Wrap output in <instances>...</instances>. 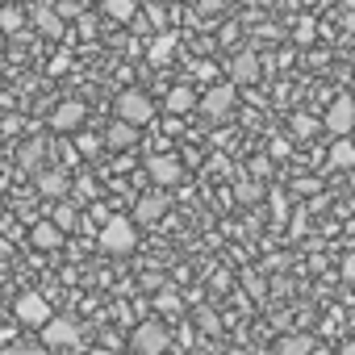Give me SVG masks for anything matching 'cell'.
<instances>
[{"label":"cell","instance_id":"obj_1","mask_svg":"<svg viewBox=\"0 0 355 355\" xmlns=\"http://www.w3.org/2000/svg\"><path fill=\"white\" fill-rule=\"evenodd\" d=\"M96 243H101V251H105V255H130V251L138 247V230H134V218H121V214H113V218L101 226Z\"/></svg>","mask_w":355,"mask_h":355},{"label":"cell","instance_id":"obj_2","mask_svg":"<svg viewBox=\"0 0 355 355\" xmlns=\"http://www.w3.org/2000/svg\"><path fill=\"white\" fill-rule=\"evenodd\" d=\"M130 347H134V355H167L171 334H167V326L159 318H146V322H138L130 330Z\"/></svg>","mask_w":355,"mask_h":355},{"label":"cell","instance_id":"obj_3","mask_svg":"<svg viewBox=\"0 0 355 355\" xmlns=\"http://www.w3.org/2000/svg\"><path fill=\"white\" fill-rule=\"evenodd\" d=\"M113 117L117 121H130V125H150L155 121V101L142 92V88H125L113 105Z\"/></svg>","mask_w":355,"mask_h":355},{"label":"cell","instance_id":"obj_4","mask_svg":"<svg viewBox=\"0 0 355 355\" xmlns=\"http://www.w3.org/2000/svg\"><path fill=\"white\" fill-rule=\"evenodd\" d=\"M322 125H326L334 138H351V134H355V96H351V92H338V96L330 101Z\"/></svg>","mask_w":355,"mask_h":355},{"label":"cell","instance_id":"obj_5","mask_svg":"<svg viewBox=\"0 0 355 355\" xmlns=\"http://www.w3.org/2000/svg\"><path fill=\"white\" fill-rule=\"evenodd\" d=\"M234 101H239V88H234L230 80H226V84H214V88L201 92V113L214 117V121H226L230 109H234Z\"/></svg>","mask_w":355,"mask_h":355},{"label":"cell","instance_id":"obj_6","mask_svg":"<svg viewBox=\"0 0 355 355\" xmlns=\"http://www.w3.org/2000/svg\"><path fill=\"white\" fill-rule=\"evenodd\" d=\"M146 175H150L155 189H171V184L184 180V163L175 159V155H150L146 159Z\"/></svg>","mask_w":355,"mask_h":355},{"label":"cell","instance_id":"obj_7","mask_svg":"<svg viewBox=\"0 0 355 355\" xmlns=\"http://www.w3.org/2000/svg\"><path fill=\"white\" fill-rule=\"evenodd\" d=\"M13 318L26 322V326H46L55 313H51V301H46L42 293H21L17 305H13Z\"/></svg>","mask_w":355,"mask_h":355},{"label":"cell","instance_id":"obj_8","mask_svg":"<svg viewBox=\"0 0 355 355\" xmlns=\"http://www.w3.org/2000/svg\"><path fill=\"white\" fill-rule=\"evenodd\" d=\"M88 121V105L84 101H63L55 113H51V130L55 134H80Z\"/></svg>","mask_w":355,"mask_h":355},{"label":"cell","instance_id":"obj_9","mask_svg":"<svg viewBox=\"0 0 355 355\" xmlns=\"http://www.w3.org/2000/svg\"><path fill=\"white\" fill-rule=\"evenodd\" d=\"M259 76H263V63H259L255 51H239V55L230 59V84H234V88H247V84H255Z\"/></svg>","mask_w":355,"mask_h":355},{"label":"cell","instance_id":"obj_10","mask_svg":"<svg viewBox=\"0 0 355 355\" xmlns=\"http://www.w3.org/2000/svg\"><path fill=\"white\" fill-rule=\"evenodd\" d=\"M42 338H46V347L67 351V347H76V343H80V326H76L71 318H51V322L42 326Z\"/></svg>","mask_w":355,"mask_h":355},{"label":"cell","instance_id":"obj_11","mask_svg":"<svg viewBox=\"0 0 355 355\" xmlns=\"http://www.w3.org/2000/svg\"><path fill=\"white\" fill-rule=\"evenodd\" d=\"M30 17H34V26H38V34H42V38H51V42H63V38H67V26H63L59 9H51V5H38Z\"/></svg>","mask_w":355,"mask_h":355},{"label":"cell","instance_id":"obj_12","mask_svg":"<svg viewBox=\"0 0 355 355\" xmlns=\"http://www.w3.org/2000/svg\"><path fill=\"white\" fill-rule=\"evenodd\" d=\"M163 214H167V197H163V189L142 193L138 205H134V222H159Z\"/></svg>","mask_w":355,"mask_h":355},{"label":"cell","instance_id":"obj_13","mask_svg":"<svg viewBox=\"0 0 355 355\" xmlns=\"http://www.w3.org/2000/svg\"><path fill=\"white\" fill-rule=\"evenodd\" d=\"M193 109H201V96H197L189 84L167 88V113H171V117H184V113H193Z\"/></svg>","mask_w":355,"mask_h":355},{"label":"cell","instance_id":"obj_14","mask_svg":"<svg viewBox=\"0 0 355 355\" xmlns=\"http://www.w3.org/2000/svg\"><path fill=\"white\" fill-rule=\"evenodd\" d=\"M30 243H34L38 251H59V247H63V230H59L51 218H42V222H34V230H30Z\"/></svg>","mask_w":355,"mask_h":355},{"label":"cell","instance_id":"obj_15","mask_svg":"<svg viewBox=\"0 0 355 355\" xmlns=\"http://www.w3.org/2000/svg\"><path fill=\"white\" fill-rule=\"evenodd\" d=\"M138 142V125H130V121H109V130H105V146H113V150H130Z\"/></svg>","mask_w":355,"mask_h":355},{"label":"cell","instance_id":"obj_16","mask_svg":"<svg viewBox=\"0 0 355 355\" xmlns=\"http://www.w3.org/2000/svg\"><path fill=\"white\" fill-rule=\"evenodd\" d=\"M101 13L117 26H130L138 17V0H101Z\"/></svg>","mask_w":355,"mask_h":355},{"label":"cell","instance_id":"obj_17","mask_svg":"<svg viewBox=\"0 0 355 355\" xmlns=\"http://www.w3.org/2000/svg\"><path fill=\"white\" fill-rule=\"evenodd\" d=\"M26 21H30V13H26L21 5H0V34H5V38L21 34V30H26Z\"/></svg>","mask_w":355,"mask_h":355},{"label":"cell","instance_id":"obj_18","mask_svg":"<svg viewBox=\"0 0 355 355\" xmlns=\"http://www.w3.org/2000/svg\"><path fill=\"white\" fill-rule=\"evenodd\" d=\"M334 171H347V167H355V138H334V146H330V159H326Z\"/></svg>","mask_w":355,"mask_h":355},{"label":"cell","instance_id":"obj_19","mask_svg":"<svg viewBox=\"0 0 355 355\" xmlns=\"http://www.w3.org/2000/svg\"><path fill=\"white\" fill-rule=\"evenodd\" d=\"M313 338L309 334H284V338H276V351L272 355H313Z\"/></svg>","mask_w":355,"mask_h":355},{"label":"cell","instance_id":"obj_20","mask_svg":"<svg viewBox=\"0 0 355 355\" xmlns=\"http://www.w3.org/2000/svg\"><path fill=\"white\" fill-rule=\"evenodd\" d=\"M34 184H38L42 197H55V201H59V197L67 193V175H63V171H38Z\"/></svg>","mask_w":355,"mask_h":355},{"label":"cell","instance_id":"obj_21","mask_svg":"<svg viewBox=\"0 0 355 355\" xmlns=\"http://www.w3.org/2000/svg\"><path fill=\"white\" fill-rule=\"evenodd\" d=\"M175 42H180V34H175V30H167V34H159L150 46H146V59L159 67V63H167L171 59V51H175Z\"/></svg>","mask_w":355,"mask_h":355},{"label":"cell","instance_id":"obj_22","mask_svg":"<svg viewBox=\"0 0 355 355\" xmlns=\"http://www.w3.org/2000/svg\"><path fill=\"white\" fill-rule=\"evenodd\" d=\"M51 222L67 234V230H76V222H80V214H76V205H67V201H59L55 209H51Z\"/></svg>","mask_w":355,"mask_h":355},{"label":"cell","instance_id":"obj_23","mask_svg":"<svg viewBox=\"0 0 355 355\" xmlns=\"http://www.w3.org/2000/svg\"><path fill=\"white\" fill-rule=\"evenodd\" d=\"M17 159H21V167H30V171L38 175V171H42V167H38V159H42V142H26V146L17 150Z\"/></svg>","mask_w":355,"mask_h":355},{"label":"cell","instance_id":"obj_24","mask_svg":"<svg viewBox=\"0 0 355 355\" xmlns=\"http://www.w3.org/2000/svg\"><path fill=\"white\" fill-rule=\"evenodd\" d=\"M0 355H42V347H38V343L17 338V343H5V347H0Z\"/></svg>","mask_w":355,"mask_h":355},{"label":"cell","instance_id":"obj_25","mask_svg":"<svg viewBox=\"0 0 355 355\" xmlns=\"http://www.w3.org/2000/svg\"><path fill=\"white\" fill-rule=\"evenodd\" d=\"M293 134H297V138H309V134H318V117H309V113H297V117H293Z\"/></svg>","mask_w":355,"mask_h":355},{"label":"cell","instance_id":"obj_26","mask_svg":"<svg viewBox=\"0 0 355 355\" xmlns=\"http://www.w3.org/2000/svg\"><path fill=\"white\" fill-rule=\"evenodd\" d=\"M46 71H51V76L71 71V55H67V51H55V55H51V63H46Z\"/></svg>","mask_w":355,"mask_h":355},{"label":"cell","instance_id":"obj_27","mask_svg":"<svg viewBox=\"0 0 355 355\" xmlns=\"http://www.w3.org/2000/svg\"><path fill=\"white\" fill-rule=\"evenodd\" d=\"M76 146H80V155H96V150L105 146V138H96V134H84V130H80V138H76Z\"/></svg>","mask_w":355,"mask_h":355},{"label":"cell","instance_id":"obj_28","mask_svg":"<svg viewBox=\"0 0 355 355\" xmlns=\"http://www.w3.org/2000/svg\"><path fill=\"white\" fill-rule=\"evenodd\" d=\"M155 305H159L163 313H175V309H180V297H175V293H159V297H155Z\"/></svg>","mask_w":355,"mask_h":355},{"label":"cell","instance_id":"obj_29","mask_svg":"<svg viewBox=\"0 0 355 355\" xmlns=\"http://www.w3.org/2000/svg\"><path fill=\"white\" fill-rule=\"evenodd\" d=\"M288 150H293L288 138H272V159H288Z\"/></svg>","mask_w":355,"mask_h":355},{"label":"cell","instance_id":"obj_30","mask_svg":"<svg viewBox=\"0 0 355 355\" xmlns=\"http://www.w3.org/2000/svg\"><path fill=\"white\" fill-rule=\"evenodd\" d=\"M239 201H259V189H255L251 180H243V184H239Z\"/></svg>","mask_w":355,"mask_h":355},{"label":"cell","instance_id":"obj_31","mask_svg":"<svg viewBox=\"0 0 355 355\" xmlns=\"http://www.w3.org/2000/svg\"><path fill=\"white\" fill-rule=\"evenodd\" d=\"M80 34H84V38H96V21H92L88 13H80Z\"/></svg>","mask_w":355,"mask_h":355},{"label":"cell","instance_id":"obj_32","mask_svg":"<svg viewBox=\"0 0 355 355\" xmlns=\"http://www.w3.org/2000/svg\"><path fill=\"white\" fill-rule=\"evenodd\" d=\"M293 34H297V42H313V26H309V21H301Z\"/></svg>","mask_w":355,"mask_h":355},{"label":"cell","instance_id":"obj_33","mask_svg":"<svg viewBox=\"0 0 355 355\" xmlns=\"http://www.w3.org/2000/svg\"><path fill=\"white\" fill-rule=\"evenodd\" d=\"M146 21H150V26H159V21H163V9H159V5H150V9H146Z\"/></svg>","mask_w":355,"mask_h":355},{"label":"cell","instance_id":"obj_34","mask_svg":"<svg viewBox=\"0 0 355 355\" xmlns=\"http://www.w3.org/2000/svg\"><path fill=\"white\" fill-rule=\"evenodd\" d=\"M343 276H347V280H355V255H347V259H343Z\"/></svg>","mask_w":355,"mask_h":355},{"label":"cell","instance_id":"obj_35","mask_svg":"<svg viewBox=\"0 0 355 355\" xmlns=\"http://www.w3.org/2000/svg\"><path fill=\"white\" fill-rule=\"evenodd\" d=\"M313 355H330V351H326V347H313Z\"/></svg>","mask_w":355,"mask_h":355},{"label":"cell","instance_id":"obj_36","mask_svg":"<svg viewBox=\"0 0 355 355\" xmlns=\"http://www.w3.org/2000/svg\"><path fill=\"white\" fill-rule=\"evenodd\" d=\"M0 51H5V34H0Z\"/></svg>","mask_w":355,"mask_h":355},{"label":"cell","instance_id":"obj_37","mask_svg":"<svg viewBox=\"0 0 355 355\" xmlns=\"http://www.w3.org/2000/svg\"><path fill=\"white\" fill-rule=\"evenodd\" d=\"M351 138H355V134H351Z\"/></svg>","mask_w":355,"mask_h":355}]
</instances>
